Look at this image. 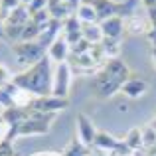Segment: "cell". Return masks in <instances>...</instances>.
I'll return each instance as SVG.
<instances>
[{
  "mask_svg": "<svg viewBox=\"0 0 156 156\" xmlns=\"http://www.w3.org/2000/svg\"><path fill=\"white\" fill-rule=\"evenodd\" d=\"M50 55H46L42 61L36 65L28 67V71H22L12 77V83L18 89L26 93H34L38 97H48L51 95L53 89V77H51V67H50Z\"/></svg>",
  "mask_w": 156,
  "mask_h": 156,
  "instance_id": "obj_1",
  "label": "cell"
},
{
  "mask_svg": "<svg viewBox=\"0 0 156 156\" xmlns=\"http://www.w3.org/2000/svg\"><path fill=\"white\" fill-rule=\"evenodd\" d=\"M129 77H130V71H129V67H126V63L122 59L117 57V59L107 61L105 67L97 73L95 81H93L97 97H101V99L113 97L115 93L129 81Z\"/></svg>",
  "mask_w": 156,
  "mask_h": 156,
  "instance_id": "obj_2",
  "label": "cell"
},
{
  "mask_svg": "<svg viewBox=\"0 0 156 156\" xmlns=\"http://www.w3.org/2000/svg\"><path fill=\"white\" fill-rule=\"evenodd\" d=\"M97 12V18L99 22H103L107 18H113V16H134L133 14V6H134V0H129L125 4H115L111 0H87Z\"/></svg>",
  "mask_w": 156,
  "mask_h": 156,
  "instance_id": "obj_3",
  "label": "cell"
},
{
  "mask_svg": "<svg viewBox=\"0 0 156 156\" xmlns=\"http://www.w3.org/2000/svg\"><path fill=\"white\" fill-rule=\"evenodd\" d=\"M46 46H42L40 42H22V44H14L12 51L16 53V59L22 65H36L38 61H42L46 57Z\"/></svg>",
  "mask_w": 156,
  "mask_h": 156,
  "instance_id": "obj_4",
  "label": "cell"
},
{
  "mask_svg": "<svg viewBox=\"0 0 156 156\" xmlns=\"http://www.w3.org/2000/svg\"><path fill=\"white\" fill-rule=\"evenodd\" d=\"M69 75H71V69H69L67 61L57 63V69H55V73H53V89H51V95L53 97L67 99V93H69Z\"/></svg>",
  "mask_w": 156,
  "mask_h": 156,
  "instance_id": "obj_5",
  "label": "cell"
},
{
  "mask_svg": "<svg viewBox=\"0 0 156 156\" xmlns=\"http://www.w3.org/2000/svg\"><path fill=\"white\" fill-rule=\"evenodd\" d=\"M65 107H69L67 99L48 95V97H38V99L30 101L28 109L36 111V113H55V111H61V109H65Z\"/></svg>",
  "mask_w": 156,
  "mask_h": 156,
  "instance_id": "obj_6",
  "label": "cell"
},
{
  "mask_svg": "<svg viewBox=\"0 0 156 156\" xmlns=\"http://www.w3.org/2000/svg\"><path fill=\"white\" fill-rule=\"evenodd\" d=\"M77 121H79V138H81V142H83L85 146H93L95 144V138H97V130H95V126H93L91 119H89L87 115L79 113L77 115Z\"/></svg>",
  "mask_w": 156,
  "mask_h": 156,
  "instance_id": "obj_7",
  "label": "cell"
},
{
  "mask_svg": "<svg viewBox=\"0 0 156 156\" xmlns=\"http://www.w3.org/2000/svg\"><path fill=\"white\" fill-rule=\"evenodd\" d=\"M101 26V32H103V38H113V40H119L121 34L125 32V22H122L121 16H113V18H107L99 24Z\"/></svg>",
  "mask_w": 156,
  "mask_h": 156,
  "instance_id": "obj_8",
  "label": "cell"
},
{
  "mask_svg": "<svg viewBox=\"0 0 156 156\" xmlns=\"http://www.w3.org/2000/svg\"><path fill=\"white\" fill-rule=\"evenodd\" d=\"M2 119H4L6 125L18 126V125H22L26 119H30V109H28V107H20V105L8 107V109L2 113Z\"/></svg>",
  "mask_w": 156,
  "mask_h": 156,
  "instance_id": "obj_9",
  "label": "cell"
},
{
  "mask_svg": "<svg viewBox=\"0 0 156 156\" xmlns=\"http://www.w3.org/2000/svg\"><path fill=\"white\" fill-rule=\"evenodd\" d=\"M67 53H69V44H67V40H65V34L59 36V38L48 48V55H50L51 59H55L57 63H63V61L67 59Z\"/></svg>",
  "mask_w": 156,
  "mask_h": 156,
  "instance_id": "obj_10",
  "label": "cell"
},
{
  "mask_svg": "<svg viewBox=\"0 0 156 156\" xmlns=\"http://www.w3.org/2000/svg\"><path fill=\"white\" fill-rule=\"evenodd\" d=\"M144 91H146V83L142 79H138V77H129V81L122 85V93L133 97V99L144 95Z\"/></svg>",
  "mask_w": 156,
  "mask_h": 156,
  "instance_id": "obj_11",
  "label": "cell"
},
{
  "mask_svg": "<svg viewBox=\"0 0 156 156\" xmlns=\"http://www.w3.org/2000/svg\"><path fill=\"white\" fill-rule=\"evenodd\" d=\"M30 18H32V16H30V10H28V8H24V6H20V8H16V10L8 16L6 26H26Z\"/></svg>",
  "mask_w": 156,
  "mask_h": 156,
  "instance_id": "obj_12",
  "label": "cell"
},
{
  "mask_svg": "<svg viewBox=\"0 0 156 156\" xmlns=\"http://www.w3.org/2000/svg\"><path fill=\"white\" fill-rule=\"evenodd\" d=\"M93 146H97V148H101V150H111V152H113V150L119 146V140L109 133H97V138H95V144Z\"/></svg>",
  "mask_w": 156,
  "mask_h": 156,
  "instance_id": "obj_13",
  "label": "cell"
},
{
  "mask_svg": "<svg viewBox=\"0 0 156 156\" xmlns=\"http://www.w3.org/2000/svg\"><path fill=\"white\" fill-rule=\"evenodd\" d=\"M81 32H83V38L87 40V42H91L93 46L101 44V40H103V32H101V26H95V24H83Z\"/></svg>",
  "mask_w": 156,
  "mask_h": 156,
  "instance_id": "obj_14",
  "label": "cell"
},
{
  "mask_svg": "<svg viewBox=\"0 0 156 156\" xmlns=\"http://www.w3.org/2000/svg\"><path fill=\"white\" fill-rule=\"evenodd\" d=\"M77 18H79L81 22H85V24H95L97 20H99L95 8H93L89 2H83L79 8H77Z\"/></svg>",
  "mask_w": 156,
  "mask_h": 156,
  "instance_id": "obj_15",
  "label": "cell"
},
{
  "mask_svg": "<svg viewBox=\"0 0 156 156\" xmlns=\"http://www.w3.org/2000/svg\"><path fill=\"white\" fill-rule=\"evenodd\" d=\"M101 50H103L105 57H111V59H117L119 55V50H121V46H119V40H113V38H103L101 40Z\"/></svg>",
  "mask_w": 156,
  "mask_h": 156,
  "instance_id": "obj_16",
  "label": "cell"
},
{
  "mask_svg": "<svg viewBox=\"0 0 156 156\" xmlns=\"http://www.w3.org/2000/svg\"><path fill=\"white\" fill-rule=\"evenodd\" d=\"M126 146H129L130 150H140L142 146H144V142H142V130L138 129H133L129 134H126Z\"/></svg>",
  "mask_w": 156,
  "mask_h": 156,
  "instance_id": "obj_17",
  "label": "cell"
},
{
  "mask_svg": "<svg viewBox=\"0 0 156 156\" xmlns=\"http://www.w3.org/2000/svg\"><path fill=\"white\" fill-rule=\"evenodd\" d=\"M63 156H87L85 144L81 140H75V138H73V140L69 142V146L63 150Z\"/></svg>",
  "mask_w": 156,
  "mask_h": 156,
  "instance_id": "obj_18",
  "label": "cell"
},
{
  "mask_svg": "<svg viewBox=\"0 0 156 156\" xmlns=\"http://www.w3.org/2000/svg\"><path fill=\"white\" fill-rule=\"evenodd\" d=\"M81 20L79 18H75V16H69L67 20H65V30H63V34L65 36H73V34H77V32H81Z\"/></svg>",
  "mask_w": 156,
  "mask_h": 156,
  "instance_id": "obj_19",
  "label": "cell"
},
{
  "mask_svg": "<svg viewBox=\"0 0 156 156\" xmlns=\"http://www.w3.org/2000/svg\"><path fill=\"white\" fill-rule=\"evenodd\" d=\"M4 28H6V38L8 40H20L22 42V34H24V28L26 26H6L4 24Z\"/></svg>",
  "mask_w": 156,
  "mask_h": 156,
  "instance_id": "obj_20",
  "label": "cell"
},
{
  "mask_svg": "<svg viewBox=\"0 0 156 156\" xmlns=\"http://www.w3.org/2000/svg\"><path fill=\"white\" fill-rule=\"evenodd\" d=\"M142 142H144V148H152L156 144V130L152 129V125L142 133Z\"/></svg>",
  "mask_w": 156,
  "mask_h": 156,
  "instance_id": "obj_21",
  "label": "cell"
},
{
  "mask_svg": "<svg viewBox=\"0 0 156 156\" xmlns=\"http://www.w3.org/2000/svg\"><path fill=\"white\" fill-rule=\"evenodd\" d=\"M48 4H50V0H32V4L28 6V10H30V16H32V14H36V12L46 10Z\"/></svg>",
  "mask_w": 156,
  "mask_h": 156,
  "instance_id": "obj_22",
  "label": "cell"
},
{
  "mask_svg": "<svg viewBox=\"0 0 156 156\" xmlns=\"http://www.w3.org/2000/svg\"><path fill=\"white\" fill-rule=\"evenodd\" d=\"M0 156H14V150H12V144L8 138L0 142Z\"/></svg>",
  "mask_w": 156,
  "mask_h": 156,
  "instance_id": "obj_23",
  "label": "cell"
},
{
  "mask_svg": "<svg viewBox=\"0 0 156 156\" xmlns=\"http://www.w3.org/2000/svg\"><path fill=\"white\" fill-rule=\"evenodd\" d=\"M6 83H10V73L4 65H0V85H6Z\"/></svg>",
  "mask_w": 156,
  "mask_h": 156,
  "instance_id": "obj_24",
  "label": "cell"
},
{
  "mask_svg": "<svg viewBox=\"0 0 156 156\" xmlns=\"http://www.w3.org/2000/svg\"><path fill=\"white\" fill-rule=\"evenodd\" d=\"M148 40L154 44V48H156V24H152V28L148 30Z\"/></svg>",
  "mask_w": 156,
  "mask_h": 156,
  "instance_id": "obj_25",
  "label": "cell"
},
{
  "mask_svg": "<svg viewBox=\"0 0 156 156\" xmlns=\"http://www.w3.org/2000/svg\"><path fill=\"white\" fill-rule=\"evenodd\" d=\"M63 2L67 4L69 8H71V12L75 10V8H79V6H81V0H63Z\"/></svg>",
  "mask_w": 156,
  "mask_h": 156,
  "instance_id": "obj_26",
  "label": "cell"
},
{
  "mask_svg": "<svg viewBox=\"0 0 156 156\" xmlns=\"http://www.w3.org/2000/svg\"><path fill=\"white\" fill-rule=\"evenodd\" d=\"M148 16H150V20H152V24H156V6L148 8Z\"/></svg>",
  "mask_w": 156,
  "mask_h": 156,
  "instance_id": "obj_27",
  "label": "cell"
},
{
  "mask_svg": "<svg viewBox=\"0 0 156 156\" xmlns=\"http://www.w3.org/2000/svg\"><path fill=\"white\" fill-rule=\"evenodd\" d=\"M2 38H6V28H4V24L0 22V40Z\"/></svg>",
  "mask_w": 156,
  "mask_h": 156,
  "instance_id": "obj_28",
  "label": "cell"
},
{
  "mask_svg": "<svg viewBox=\"0 0 156 156\" xmlns=\"http://www.w3.org/2000/svg\"><path fill=\"white\" fill-rule=\"evenodd\" d=\"M152 61H154V67H156V48L152 50Z\"/></svg>",
  "mask_w": 156,
  "mask_h": 156,
  "instance_id": "obj_29",
  "label": "cell"
},
{
  "mask_svg": "<svg viewBox=\"0 0 156 156\" xmlns=\"http://www.w3.org/2000/svg\"><path fill=\"white\" fill-rule=\"evenodd\" d=\"M20 2H22V4H26V8H28V6L32 4V0H20Z\"/></svg>",
  "mask_w": 156,
  "mask_h": 156,
  "instance_id": "obj_30",
  "label": "cell"
},
{
  "mask_svg": "<svg viewBox=\"0 0 156 156\" xmlns=\"http://www.w3.org/2000/svg\"><path fill=\"white\" fill-rule=\"evenodd\" d=\"M152 129L156 130V119H154V122H152Z\"/></svg>",
  "mask_w": 156,
  "mask_h": 156,
  "instance_id": "obj_31",
  "label": "cell"
},
{
  "mask_svg": "<svg viewBox=\"0 0 156 156\" xmlns=\"http://www.w3.org/2000/svg\"><path fill=\"white\" fill-rule=\"evenodd\" d=\"M2 122H4V119H2V115H0V125H2Z\"/></svg>",
  "mask_w": 156,
  "mask_h": 156,
  "instance_id": "obj_32",
  "label": "cell"
}]
</instances>
